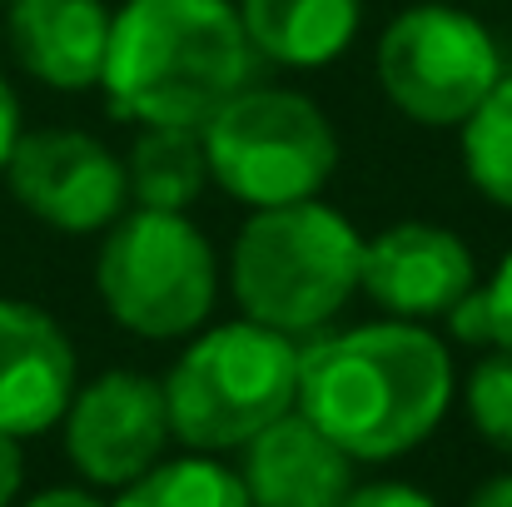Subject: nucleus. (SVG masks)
<instances>
[{
	"label": "nucleus",
	"mask_w": 512,
	"mask_h": 507,
	"mask_svg": "<svg viewBox=\"0 0 512 507\" xmlns=\"http://www.w3.org/2000/svg\"><path fill=\"white\" fill-rule=\"evenodd\" d=\"M458 398L448 338L433 324L373 319L299 343V413L353 463H393L423 448Z\"/></svg>",
	"instance_id": "nucleus-1"
},
{
	"label": "nucleus",
	"mask_w": 512,
	"mask_h": 507,
	"mask_svg": "<svg viewBox=\"0 0 512 507\" xmlns=\"http://www.w3.org/2000/svg\"><path fill=\"white\" fill-rule=\"evenodd\" d=\"M259 55L234 0H125L110 10L100 95L125 125L199 130L259 80Z\"/></svg>",
	"instance_id": "nucleus-2"
},
{
	"label": "nucleus",
	"mask_w": 512,
	"mask_h": 507,
	"mask_svg": "<svg viewBox=\"0 0 512 507\" xmlns=\"http://www.w3.org/2000/svg\"><path fill=\"white\" fill-rule=\"evenodd\" d=\"M358 264L363 234L329 199L249 209L229 244V294L244 319L314 338L358 299Z\"/></svg>",
	"instance_id": "nucleus-3"
},
{
	"label": "nucleus",
	"mask_w": 512,
	"mask_h": 507,
	"mask_svg": "<svg viewBox=\"0 0 512 507\" xmlns=\"http://www.w3.org/2000/svg\"><path fill=\"white\" fill-rule=\"evenodd\" d=\"M165 408L174 443L189 453H239L254 433L299 403V338L254 319L204 324L170 363Z\"/></svg>",
	"instance_id": "nucleus-4"
},
{
	"label": "nucleus",
	"mask_w": 512,
	"mask_h": 507,
	"mask_svg": "<svg viewBox=\"0 0 512 507\" xmlns=\"http://www.w3.org/2000/svg\"><path fill=\"white\" fill-rule=\"evenodd\" d=\"M224 289L209 234L174 209L130 204L95 249V294L125 334L184 343L214 319Z\"/></svg>",
	"instance_id": "nucleus-5"
},
{
	"label": "nucleus",
	"mask_w": 512,
	"mask_h": 507,
	"mask_svg": "<svg viewBox=\"0 0 512 507\" xmlns=\"http://www.w3.org/2000/svg\"><path fill=\"white\" fill-rule=\"evenodd\" d=\"M209 184L244 209L319 199L339 174V130L329 110L294 85H244L204 125Z\"/></svg>",
	"instance_id": "nucleus-6"
},
{
	"label": "nucleus",
	"mask_w": 512,
	"mask_h": 507,
	"mask_svg": "<svg viewBox=\"0 0 512 507\" xmlns=\"http://www.w3.org/2000/svg\"><path fill=\"white\" fill-rule=\"evenodd\" d=\"M383 100L418 130H463L508 75L498 35L453 0L403 5L373 45Z\"/></svg>",
	"instance_id": "nucleus-7"
},
{
	"label": "nucleus",
	"mask_w": 512,
	"mask_h": 507,
	"mask_svg": "<svg viewBox=\"0 0 512 507\" xmlns=\"http://www.w3.org/2000/svg\"><path fill=\"white\" fill-rule=\"evenodd\" d=\"M65 458L90 488H130L174 443L165 383L140 368H110L75 388L65 418Z\"/></svg>",
	"instance_id": "nucleus-8"
},
{
	"label": "nucleus",
	"mask_w": 512,
	"mask_h": 507,
	"mask_svg": "<svg viewBox=\"0 0 512 507\" xmlns=\"http://www.w3.org/2000/svg\"><path fill=\"white\" fill-rule=\"evenodd\" d=\"M5 184L10 199L55 234H105L130 209L125 160L85 130H25Z\"/></svg>",
	"instance_id": "nucleus-9"
},
{
	"label": "nucleus",
	"mask_w": 512,
	"mask_h": 507,
	"mask_svg": "<svg viewBox=\"0 0 512 507\" xmlns=\"http://www.w3.org/2000/svg\"><path fill=\"white\" fill-rule=\"evenodd\" d=\"M478 289V259L468 239L433 219H398L363 239L358 294L383 319L433 324L448 319Z\"/></svg>",
	"instance_id": "nucleus-10"
},
{
	"label": "nucleus",
	"mask_w": 512,
	"mask_h": 507,
	"mask_svg": "<svg viewBox=\"0 0 512 507\" xmlns=\"http://www.w3.org/2000/svg\"><path fill=\"white\" fill-rule=\"evenodd\" d=\"M75 388L80 353L65 324L30 299H0V433L25 443L60 428Z\"/></svg>",
	"instance_id": "nucleus-11"
},
{
	"label": "nucleus",
	"mask_w": 512,
	"mask_h": 507,
	"mask_svg": "<svg viewBox=\"0 0 512 507\" xmlns=\"http://www.w3.org/2000/svg\"><path fill=\"white\" fill-rule=\"evenodd\" d=\"M239 483L249 507H343L358 488V463L299 408L239 448Z\"/></svg>",
	"instance_id": "nucleus-12"
},
{
	"label": "nucleus",
	"mask_w": 512,
	"mask_h": 507,
	"mask_svg": "<svg viewBox=\"0 0 512 507\" xmlns=\"http://www.w3.org/2000/svg\"><path fill=\"white\" fill-rule=\"evenodd\" d=\"M10 50L30 80L60 95H85L100 85L110 45L105 0H5Z\"/></svg>",
	"instance_id": "nucleus-13"
},
{
	"label": "nucleus",
	"mask_w": 512,
	"mask_h": 507,
	"mask_svg": "<svg viewBox=\"0 0 512 507\" xmlns=\"http://www.w3.org/2000/svg\"><path fill=\"white\" fill-rule=\"evenodd\" d=\"M244 35L264 65L324 70L363 30L368 0H234Z\"/></svg>",
	"instance_id": "nucleus-14"
},
{
	"label": "nucleus",
	"mask_w": 512,
	"mask_h": 507,
	"mask_svg": "<svg viewBox=\"0 0 512 507\" xmlns=\"http://www.w3.org/2000/svg\"><path fill=\"white\" fill-rule=\"evenodd\" d=\"M125 174H130V204L189 214L209 189V160H204L199 130L140 125V135L125 155Z\"/></svg>",
	"instance_id": "nucleus-15"
},
{
	"label": "nucleus",
	"mask_w": 512,
	"mask_h": 507,
	"mask_svg": "<svg viewBox=\"0 0 512 507\" xmlns=\"http://www.w3.org/2000/svg\"><path fill=\"white\" fill-rule=\"evenodd\" d=\"M110 507H249L239 468L219 463L214 453L160 458L145 478L115 493Z\"/></svg>",
	"instance_id": "nucleus-16"
},
{
	"label": "nucleus",
	"mask_w": 512,
	"mask_h": 507,
	"mask_svg": "<svg viewBox=\"0 0 512 507\" xmlns=\"http://www.w3.org/2000/svg\"><path fill=\"white\" fill-rule=\"evenodd\" d=\"M463 140V174L468 184L512 214V75L493 85V95L473 110V120L458 130Z\"/></svg>",
	"instance_id": "nucleus-17"
},
{
	"label": "nucleus",
	"mask_w": 512,
	"mask_h": 507,
	"mask_svg": "<svg viewBox=\"0 0 512 507\" xmlns=\"http://www.w3.org/2000/svg\"><path fill=\"white\" fill-rule=\"evenodd\" d=\"M463 403H468V423L473 433L512 458V353L508 348H483L478 363L468 368L463 383Z\"/></svg>",
	"instance_id": "nucleus-18"
},
{
	"label": "nucleus",
	"mask_w": 512,
	"mask_h": 507,
	"mask_svg": "<svg viewBox=\"0 0 512 507\" xmlns=\"http://www.w3.org/2000/svg\"><path fill=\"white\" fill-rule=\"evenodd\" d=\"M443 324L468 348H508L512 353V249L498 259L488 279H478V289Z\"/></svg>",
	"instance_id": "nucleus-19"
},
{
	"label": "nucleus",
	"mask_w": 512,
	"mask_h": 507,
	"mask_svg": "<svg viewBox=\"0 0 512 507\" xmlns=\"http://www.w3.org/2000/svg\"><path fill=\"white\" fill-rule=\"evenodd\" d=\"M343 507H438V498H428L413 483H393L388 478V483H358Z\"/></svg>",
	"instance_id": "nucleus-20"
},
{
	"label": "nucleus",
	"mask_w": 512,
	"mask_h": 507,
	"mask_svg": "<svg viewBox=\"0 0 512 507\" xmlns=\"http://www.w3.org/2000/svg\"><path fill=\"white\" fill-rule=\"evenodd\" d=\"M20 135H25V120H20V95H15V85L0 75V174H5V165H10V155H15Z\"/></svg>",
	"instance_id": "nucleus-21"
},
{
	"label": "nucleus",
	"mask_w": 512,
	"mask_h": 507,
	"mask_svg": "<svg viewBox=\"0 0 512 507\" xmlns=\"http://www.w3.org/2000/svg\"><path fill=\"white\" fill-rule=\"evenodd\" d=\"M20 483H25V453H20V438L0 433V507H10L20 498Z\"/></svg>",
	"instance_id": "nucleus-22"
},
{
	"label": "nucleus",
	"mask_w": 512,
	"mask_h": 507,
	"mask_svg": "<svg viewBox=\"0 0 512 507\" xmlns=\"http://www.w3.org/2000/svg\"><path fill=\"white\" fill-rule=\"evenodd\" d=\"M25 507H110V503L100 493H90V488H45Z\"/></svg>",
	"instance_id": "nucleus-23"
},
{
	"label": "nucleus",
	"mask_w": 512,
	"mask_h": 507,
	"mask_svg": "<svg viewBox=\"0 0 512 507\" xmlns=\"http://www.w3.org/2000/svg\"><path fill=\"white\" fill-rule=\"evenodd\" d=\"M463 507H512V473H493V478H483V483L468 493V503Z\"/></svg>",
	"instance_id": "nucleus-24"
},
{
	"label": "nucleus",
	"mask_w": 512,
	"mask_h": 507,
	"mask_svg": "<svg viewBox=\"0 0 512 507\" xmlns=\"http://www.w3.org/2000/svg\"><path fill=\"white\" fill-rule=\"evenodd\" d=\"M0 5H5V0H0Z\"/></svg>",
	"instance_id": "nucleus-25"
}]
</instances>
